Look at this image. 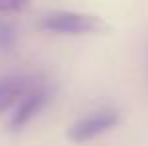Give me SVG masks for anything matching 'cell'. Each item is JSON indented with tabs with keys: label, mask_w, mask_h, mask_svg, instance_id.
<instances>
[{
	"label": "cell",
	"mask_w": 148,
	"mask_h": 146,
	"mask_svg": "<svg viewBox=\"0 0 148 146\" xmlns=\"http://www.w3.org/2000/svg\"><path fill=\"white\" fill-rule=\"evenodd\" d=\"M40 28L62 36H94V34H104L108 30V24L94 14L56 10V12H48L40 20Z\"/></svg>",
	"instance_id": "1"
},
{
	"label": "cell",
	"mask_w": 148,
	"mask_h": 146,
	"mask_svg": "<svg viewBox=\"0 0 148 146\" xmlns=\"http://www.w3.org/2000/svg\"><path fill=\"white\" fill-rule=\"evenodd\" d=\"M24 4L22 2H0V10L2 12H12V10H20Z\"/></svg>",
	"instance_id": "6"
},
{
	"label": "cell",
	"mask_w": 148,
	"mask_h": 146,
	"mask_svg": "<svg viewBox=\"0 0 148 146\" xmlns=\"http://www.w3.org/2000/svg\"><path fill=\"white\" fill-rule=\"evenodd\" d=\"M120 120L118 112L112 108H104V110H96L84 118H80L78 122H74L68 130V138L72 142H86L92 140L100 134L108 132L110 128H114Z\"/></svg>",
	"instance_id": "2"
},
{
	"label": "cell",
	"mask_w": 148,
	"mask_h": 146,
	"mask_svg": "<svg viewBox=\"0 0 148 146\" xmlns=\"http://www.w3.org/2000/svg\"><path fill=\"white\" fill-rule=\"evenodd\" d=\"M46 98L48 96H46V90L44 88H30L24 96H22V100L18 102V106H16V110H14L12 118H10V126L14 130L26 126L28 122L42 110V106L46 104Z\"/></svg>",
	"instance_id": "3"
},
{
	"label": "cell",
	"mask_w": 148,
	"mask_h": 146,
	"mask_svg": "<svg viewBox=\"0 0 148 146\" xmlns=\"http://www.w3.org/2000/svg\"><path fill=\"white\" fill-rule=\"evenodd\" d=\"M28 84L20 78H6L0 82V114L8 110L12 104L20 102L22 96L28 92Z\"/></svg>",
	"instance_id": "4"
},
{
	"label": "cell",
	"mask_w": 148,
	"mask_h": 146,
	"mask_svg": "<svg viewBox=\"0 0 148 146\" xmlns=\"http://www.w3.org/2000/svg\"><path fill=\"white\" fill-rule=\"evenodd\" d=\"M14 44V32H12V28L8 24H4V22H0V48H10Z\"/></svg>",
	"instance_id": "5"
}]
</instances>
